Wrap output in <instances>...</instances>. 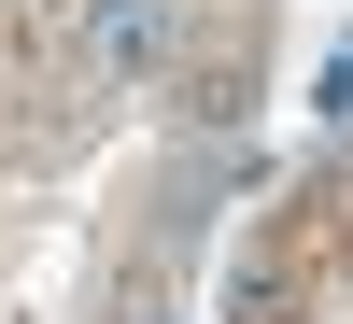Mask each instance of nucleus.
Returning <instances> with one entry per match:
<instances>
[{"label": "nucleus", "instance_id": "f257e3e1", "mask_svg": "<svg viewBox=\"0 0 353 324\" xmlns=\"http://www.w3.org/2000/svg\"><path fill=\"white\" fill-rule=\"evenodd\" d=\"M170 56V0H85V71H156Z\"/></svg>", "mask_w": 353, "mask_h": 324}, {"label": "nucleus", "instance_id": "7ed1b4c3", "mask_svg": "<svg viewBox=\"0 0 353 324\" xmlns=\"http://www.w3.org/2000/svg\"><path fill=\"white\" fill-rule=\"evenodd\" d=\"M113 324H170V310H156V296H128V310H113Z\"/></svg>", "mask_w": 353, "mask_h": 324}, {"label": "nucleus", "instance_id": "f03ea898", "mask_svg": "<svg viewBox=\"0 0 353 324\" xmlns=\"http://www.w3.org/2000/svg\"><path fill=\"white\" fill-rule=\"evenodd\" d=\"M325 113H353V43H339V56H325Z\"/></svg>", "mask_w": 353, "mask_h": 324}]
</instances>
